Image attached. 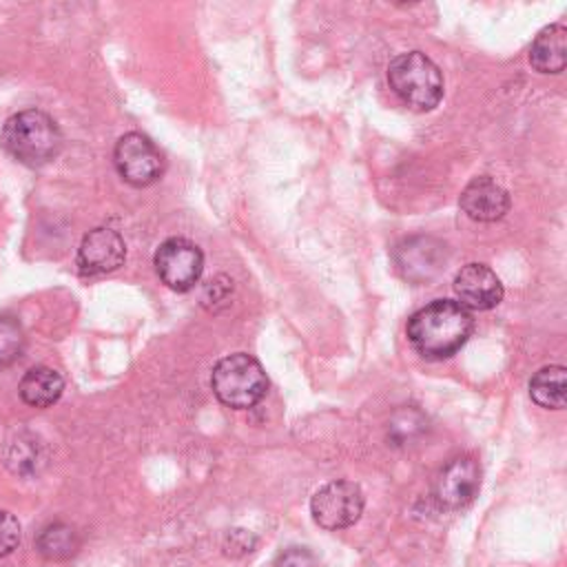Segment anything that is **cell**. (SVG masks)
I'll return each mask as SVG.
<instances>
[{
    "instance_id": "18",
    "label": "cell",
    "mask_w": 567,
    "mask_h": 567,
    "mask_svg": "<svg viewBox=\"0 0 567 567\" xmlns=\"http://www.w3.org/2000/svg\"><path fill=\"white\" fill-rule=\"evenodd\" d=\"M425 425V419L421 412L408 408V410H399L388 427V436H392L394 445H403L405 441H410L414 434H419Z\"/></svg>"
},
{
    "instance_id": "13",
    "label": "cell",
    "mask_w": 567,
    "mask_h": 567,
    "mask_svg": "<svg viewBox=\"0 0 567 567\" xmlns=\"http://www.w3.org/2000/svg\"><path fill=\"white\" fill-rule=\"evenodd\" d=\"M567 62V27L563 22L547 24L538 31L529 47V64L538 73H560Z\"/></svg>"
},
{
    "instance_id": "19",
    "label": "cell",
    "mask_w": 567,
    "mask_h": 567,
    "mask_svg": "<svg viewBox=\"0 0 567 567\" xmlns=\"http://www.w3.org/2000/svg\"><path fill=\"white\" fill-rule=\"evenodd\" d=\"M20 543V523L13 514L0 509V558L9 556Z\"/></svg>"
},
{
    "instance_id": "7",
    "label": "cell",
    "mask_w": 567,
    "mask_h": 567,
    "mask_svg": "<svg viewBox=\"0 0 567 567\" xmlns=\"http://www.w3.org/2000/svg\"><path fill=\"white\" fill-rule=\"evenodd\" d=\"M153 266L164 286L175 292L190 290L204 270V255L197 244L186 237H171L159 244Z\"/></svg>"
},
{
    "instance_id": "2",
    "label": "cell",
    "mask_w": 567,
    "mask_h": 567,
    "mask_svg": "<svg viewBox=\"0 0 567 567\" xmlns=\"http://www.w3.org/2000/svg\"><path fill=\"white\" fill-rule=\"evenodd\" d=\"M0 146L24 166H44L62 151V133L55 120L40 111L27 109L11 115L0 131Z\"/></svg>"
},
{
    "instance_id": "6",
    "label": "cell",
    "mask_w": 567,
    "mask_h": 567,
    "mask_svg": "<svg viewBox=\"0 0 567 567\" xmlns=\"http://www.w3.org/2000/svg\"><path fill=\"white\" fill-rule=\"evenodd\" d=\"M113 162L120 177L137 188L155 184L164 173V157L159 148L137 131L124 133L117 140L113 148Z\"/></svg>"
},
{
    "instance_id": "10",
    "label": "cell",
    "mask_w": 567,
    "mask_h": 567,
    "mask_svg": "<svg viewBox=\"0 0 567 567\" xmlns=\"http://www.w3.org/2000/svg\"><path fill=\"white\" fill-rule=\"evenodd\" d=\"M445 244L434 237H410L394 248V264L410 281H427L445 266Z\"/></svg>"
},
{
    "instance_id": "16",
    "label": "cell",
    "mask_w": 567,
    "mask_h": 567,
    "mask_svg": "<svg viewBox=\"0 0 567 567\" xmlns=\"http://www.w3.org/2000/svg\"><path fill=\"white\" fill-rule=\"evenodd\" d=\"M35 547L47 560H66L78 554L80 536L66 523H51L38 534Z\"/></svg>"
},
{
    "instance_id": "4",
    "label": "cell",
    "mask_w": 567,
    "mask_h": 567,
    "mask_svg": "<svg viewBox=\"0 0 567 567\" xmlns=\"http://www.w3.org/2000/svg\"><path fill=\"white\" fill-rule=\"evenodd\" d=\"M210 388L224 405L233 410H248L264 399L268 377L255 357L235 352L217 361L210 374Z\"/></svg>"
},
{
    "instance_id": "15",
    "label": "cell",
    "mask_w": 567,
    "mask_h": 567,
    "mask_svg": "<svg viewBox=\"0 0 567 567\" xmlns=\"http://www.w3.org/2000/svg\"><path fill=\"white\" fill-rule=\"evenodd\" d=\"M529 396L540 408L563 410L567 403V370L565 365H545L529 381Z\"/></svg>"
},
{
    "instance_id": "11",
    "label": "cell",
    "mask_w": 567,
    "mask_h": 567,
    "mask_svg": "<svg viewBox=\"0 0 567 567\" xmlns=\"http://www.w3.org/2000/svg\"><path fill=\"white\" fill-rule=\"evenodd\" d=\"M458 303L467 310H489L503 301V284L498 275L485 264L463 266L452 284Z\"/></svg>"
},
{
    "instance_id": "12",
    "label": "cell",
    "mask_w": 567,
    "mask_h": 567,
    "mask_svg": "<svg viewBox=\"0 0 567 567\" xmlns=\"http://www.w3.org/2000/svg\"><path fill=\"white\" fill-rule=\"evenodd\" d=\"M461 208L474 221H498L509 210L507 190L487 175L474 177L461 193Z\"/></svg>"
},
{
    "instance_id": "17",
    "label": "cell",
    "mask_w": 567,
    "mask_h": 567,
    "mask_svg": "<svg viewBox=\"0 0 567 567\" xmlns=\"http://www.w3.org/2000/svg\"><path fill=\"white\" fill-rule=\"evenodd\" d=\"M24 350V332L11 317H0V368L13 363Z\"/></svg>"
},
{
    "instance_id": "9",
    "label": "cell",
    "mask_w": 567,
    "mask_h": 567,
    "mask_svg": "<svg viewBox=\"0 0 567 567\" xmlns=\"http://www.w3.org/2000/svg\"><path fill=\"white\" fill-rule=\"evenodd\" d=\"M126 246L117 230L100 226L89 230L78 248V266L84 275L113 272L124 264Z\"/></svg>"
},
{
    "instance_id": "20",
    "label": "cell",
    "mask_w": 567,
    "mask_h": 567,
    "mask_svg": "<svg viewBox=\"0 0 567 567\" xmlns=\"http://www.w3.org/2000/svg\"><path fill=\"white\" fill-rule=\"evenodd\" d=\"M272 567H317V558L306 547H288L277 554Z\"/></svg>"
},
{
    "instance_id": "14",
    "label": "cell",
    "mask_w": 567,
    "mask_h": 567,
    "mask_svg": "<svg viewBox=\"0 0 567 567\" xmlns=\"http://www.w3.org/2000/svg\"><path fill=\"white\" fill-rule=\"evenodd\" d=\"M64 390V381L60 372L47 365H35L24 372L18 383L20 399L31 408H51Z\"/></svg>"
},
{
    "instance_id": "5",
    "label": "cell",
    "mask_w": 567,
    "mask_h": 567,
    "mask_svg": "<svg viewBox=\"0 0 567 567\" xmlns=\"http://www.w3.org/2000/svg\"><path fill=\"white\" fill-rule=\"evenodd\" d=\"M363 492L352 481H330L321 485L310 498L315 523L328 532L354 525L363 514Z\"/></svg>"
},
{
    "instance_id": "3",
    "label": "cell",
    "mask_w": 567,
    "mask_h": 567,
    "mask_svg": "<svg viewBox=\"0 0 567 567\" xmlns=\"http://www.w3.org/2000/svg\"><path fill=\"white\" fill-rule=\"evenodd\" d=\"M390 89L414 111H432L443 100V73L421 51L399 53L388 64Z\"/></svg>"
},
{
    "instance_id": "8",
    "label": "cell",
    "mask_w": 567,
    "mask_h": 567,
    "mask_svg": "<svg viewBox=\"0 0 567 567\" xmlns=\"http://www.w3.org/2000/svg\"><path fill=\"white\" fill-rule=\"evenodd\" d=\"M481 489V465L474 456L452 458L434 481V498L445 509H461L474 501Z\"/></svg>"
},
{
    "instance_id": "1",
    "label": "cell",
    "mask_w": 567,
    "mask_h": 567,
    "mask_svg": "<svg viewBox=\"0 0 567 567\" xmlns=\"http://www.w3.org/2000/svg\"><path fill=\"white\" fill-rule=\"evenodd\" d=\"M474 330L472 312L454 299H434L419 308L405 326L408 341L427 361L456 354Z\"/></svg>"
}]
</instances>
